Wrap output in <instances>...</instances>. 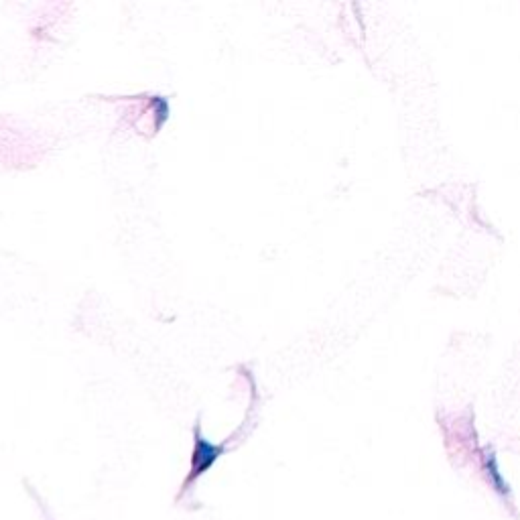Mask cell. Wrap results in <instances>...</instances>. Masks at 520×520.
<instances>
[{
  "label": "cell",
  "instance_id": "6da1fadb",
  "mask_svg": "<svg viewBox=\"0 0 520 520\" xmlns=\"http://www.w3.org/2000/svg\"><path fill=\"white\" fill-rule=\"evenodd\" d=\"M228 443H230V441H224V443H220V445L210 443V441L202 435L200 423L195 425V429H193V451H191L189 472H187V476H185V480H183L179 498H183V496L193 488L195 482H198L204 474H208V472L214 468V464L224 455Z\"/></svg>",
  "mask_w": 520,
  "mask_h": 520
},
{
  "label": "cell",
  "instance_id": "7a4b0ae2",
  "mask_svg": "<svg viewBox=\"0 0 520 520\" xmlns=\"http://www.w3.org/2000/svg\"><path fill=\"white\" fill-rule=\"evenodd\" d=\"M49 520H51V518H49Z\"/></svg>",
  "mask_w": 520,
  "mask_h": 520
}]
</instances>
